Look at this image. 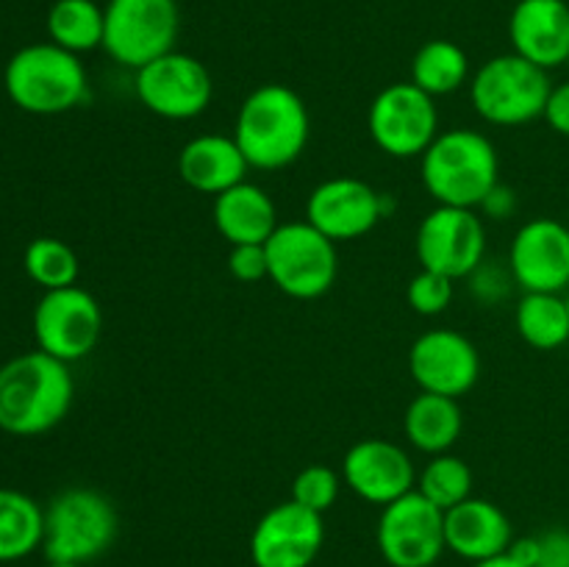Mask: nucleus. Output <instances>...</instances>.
Wrapping results in <instances>:
<instances>
[{
    "label": "nucleus",
    "mask_w": 569,
    "mask_h": 567,
    "mask_svg": "<svg viewBox=\"0 0 569 567\" xmlns=\"http://www.w3.org/2000/svg\"><path fill=\"white\" fill-rule=\"evenodd\" d=\"M76 381L70 365L44 350H28L0 365V431L39 437L70 415Z\"/></svg>",
    "instance_id": "obj_1"
},
{
    "label": "nucleus",
    "mask_w": 569,
    "mask_h": 567,
    "mask_svg": "<svg viewBox=\"0 0 569 567\" xmlns=\"http://www.w3.org/2000/svg\"><path fill=\"white\" fill-rule=\"evenodd\" d=\"M231 137L250 170L276 172L292 167L309 148V106L287 83H261L239 106Z\"/></svg>",
    "instance_id": "obj_2"
},
{
    "label": "nucleus",
    "mask_w": 569,
    "mask_h": 567,
    "mask_svg": "<svg viewBox=\"0 0 569 567\" xmlns=\"http://www.w3.org/2000/svg\"><path fill=\"white\" fill-rule=\"evenodd\" d=\"M420 178L437 206L476 209L495 183H500V159L492 139L472 128H448L420 156Z\"/></svg>",
    "instance_id": "obj_3"
},
{
    "label": "nucleus",
    "mask_w": 569,
    "mask_h": 567,
    "mask_svg": "<svg viewBox=\"0 0 569 567\" xmlns=\"http://www.w3.org/2000/svg\"><path fill=\"white\" fill-rule=\"evenodd\" d=\"M11 103L37 117H56L78 109L89 98V76L81 56L48 42L17 50L3 70Z\"/></svg>",
    "instance_id": "obj_4"
},
{
    "label": "nucleus",
    "mask_w": 569,
    "mask_h": 567,
    "mask_svg": "<svg viewBox=\"0 0 569 567\" xmlns=\"http://www.w3.org/2000/svg\"><path fill=\"white\" fill-rule=\"evenodd\" d=\"M120 534V515L109 495L92 487L61 489L44 506L42 554L48 561L83 565L109 554Z\"/></svg>",
    "instance_id": "obj_5"
},
{
    "label": "nucleus",
    "mask_w": 569,
    "mask_h": 567,
    "mask_svg": "<svg viewBox=\"0 0 569 567\" xmlns=\"http://www.w3.org/2000/svg\"><path fill=\"white\" fill-rule=\"evenodd\" d=\"M470 103L476 115L489 126L517 128L542 120L548 106L550 72L511 53L492 56L470 78Z\"/></svg>",
    "instance_id": "obj_6"
},
{
    "label": "nucleus",
    "mask_w": 569,
    "mask_h": 567,
    "mask_svg": "<svg viewBox=\"0 0 569 567\" xmlns=\"http://www.w3.org/2000/svg\"><path fill=\"white\" fill-rule=\"evenodd\" d=\"M267 250V278L278 292L295 300H317L337 284V242L317 231L309 220L281 222Z\"/></svg>",
    "instance_id": "obj_7"
},
{
    "label": "nucleus",
    "mask_w": 569,
    "mask_h": 567,
    "mask_svg": "<svg viewBox=\"0 0 569 567\" xmlns=\"http://www.w3.org/2000/svg\"><path fill=\"white\" fill-rule=\"evenodd\" d=\"M103 14V50L120 67L137 72L176 50L181 31L178 0H109Z\"/></svg>",
    "instance_id": "obj_8"
},
{
    "label": "nucleus",
    "mask_w": 569,
    "mask_h": 567,
    "mask_svg": "<svg viewBox=\"0 0 569 567\" xmlns=\"http://www.w3.org/2000/svg\"><path fill=\"white\" fill-rule=\"evenodd\" d=\"M367 131L381 153L392 159H420L439 137L437 98L411 81L389 83L372 98Z\"/></svg>",
    "instance_id": "obj_9"
},
{
    "label": "nucleus",
    "mask_w": 569,
    "mask_h": 567,
    "mask_svg": "<svg viewBox=\"0 0 569 567\" xmlns=\"http://www.w3.org/2000/svg\"><path fill=\"white\" fill-rule=\"evenodd\" d=\"M133 94L150 115L187 122L203 115L214 98L211 72L198 56L170 50L133 72Z\"/></svg>",
    "instance_id": "obj_10"
},
{
    "label": "nucleus",
    "mask_w": 569,
    "mask_h": 567,
    "mask_svg": "<svg viewBox=\"0 0 569 567\" xmlns=\"http://www.w3.org/2000/svg\"><path fill=\"white\" fill-rule=\"evenodd\" d=\"M31 326L39 350L72 365L98 348L103 334V309L89 289L72 284L42 292Z\"/></svg>",
    "instance_id": "obj_11"
},
{
    "label": "nucleus",
    "mask_w": 569,
    "mask_h": 567,
    "mask_svg": "<svg viewBox=\"0 0 569 567\" xmlns=\"http://www.w3.org/2000/svg\"><path fill=\"white\" fill-rule=\"evenodd\" d=\"M376 543L389 567H433L448 550L445 511L411 489L409 495L383 506Z\"/></svg>",
    "instance_id": "obj_12"
},
{
    "label": "nucleus",
    "mask_w": 569,
    "mask_h": 567,
    "mask_svg": "<svg viewBox=\"0 0 569 567\" xmlns=\"http://www.w3.org/2000/svg\"><path fill=\"white\" fill-rule=\"evenodd\" d=\"M415 250L420 267L459 281L487 259V222L476 209L433 206L417 228Z\"/></svg>",
    "instance_id": "obj_13"
},
{
    "label": "nucleus",
    "mask_w": 569,
    "mask_h": 567,
    "mask_svg": "<svg viewBox=\"0 0 569 567\" xmlns=\"http://www.w3.org/2000/svg\"><path fill=\"white\" fill-rule=\"evenodd\" d=\"M326 515L295 504L270 506L250 534L253 567H311L326 543Z\"/></svg>",
    "instance_id": "obj_14"
},
{
    "label": "nucleus",
    "mask_w": 569,
    "mask_h": 567,
    "mask_svg": "<svg viewBox=\"0 0 569 567\" xmlns=\"http://www.w3.org/2000/svg\"><path fill=\"white\" fill-rule=\"evenodd\" d=\"M409 372L420 392L461 400L481 378V354L461 331L431 328L411 342Z\"/></svg>",
    "instance_id": "obj_15"
},
{
    "label": "nucleus",
    "mask_w": 569,
    "mask_h": 567,
    "mask_svg": "<svg viewBox=\"0 0 569 567\" xmlns=\"http://www.w3.org/2000/svg\"><path fill=\"white\" fill-rule=\"evenodd\" d=\"M387 215V198L361 178L337 176L317 183L306 198V217L333 242L361 239Z\"/></svg>",
    "instance_id": "obj_16"
},
{
    "label": "nucleus",
    "mask_w": 569,
    "mask_h": 567,
    "mask_svg": "<svg viewBox=\"0 0 569 567\" xmlns=\"http://www.w3.org/2000/svg\"><path fill=\"white\" fill-rule=\"evenodd\" d=\"M509 270L522 292L569 289V228L553 217H533L517 228Z\"/></svg>",
    "instance_id": "obj_17"
},
{
    "label": "nucleus",
    "mask_w": 569,
    "mask_h": 567,
    "mask_svg": "<svg viewBox=\"0 0 569 567\" xmlns=\"http://www.w3.org/2000/svg\"><path fill=\"white\" fill-rule=\"evenodd\" d=\"M339 472L356 498L381 509L417 489V467L411 456L383 437H365L350 445Z\"/></svg>",
    "instance_id": "obj_18"
},
{
    "label": "nucleus",
    "mask_w": 569,
    "mask_h": 567,
    "mask_svg": "<svg viewBox=\"0 0 569 567\" xmlns=\"http://www.w3.org/2000/svg\"><path fill=\"white\" fill-rule=\"evenodd\" d=\"M511 50L542 70L569 61V3L567 0H517L509 17Z\"/></svg>",
    "instance_id": "obj_19"
},
{
    "label": "nucleus",
    "mask_w": 569,
    "mask_h": 567,
    "mask_svg": "<svg viewBox=\"0 0 569 567\" xmlns=\"http://www.w3.org/2000/svg\"><path fill=\"white\" fill-rule=\"evenodd\" d=\"M445 543L450 554L476 565L506 554L515 543V526L498 504L472 495L445 511Z\"/></svg>",
    "instance_id": "obj_20"
},
{
    "label": "nucleus",
    "mask_w": 569,
    "mask_h": 567,
    "mask_svg": "<svg viewBox=\"0 0 569 567\" xmlns=\"http://www.w3.org/2000/svg\"><path fill=\"white\" fill-rule=\"evenodd\" d=\"M250 165L237 139L226 133H198L178 153V176L200 195H222L226 189L248 181Z\"/></svg>",
    "instance_id": "obj_21"
},
{
    "label": "nucleus",
    "mask_w": 569,
    "mask_h": 567,
    "mask_svg": "<svg viewBox=\"0 0 569 567\" xmlns=\"http://www.w3.org/2000/svg\"><path fill=\"white\" fill-rule=\"evenodd\" d=\"M211 217L217 233L228 245H264L281 226L272 198L253 181H242L217 195Z\"/></svg>",
    "instance_id": "obj_22"
},
{
    "label": "nucleus",
    "mask_w": 569,
    "mask_h": 567,
    "mask_svg": "<svg viewBox=\"0 0 569 567\" xmlns=\"http://www.w3.org/2000/svg\"><path fill=\"white\" fill-rule=\"evenodd\" d=\"M465 431V411L459 398L420 392L403 415V434L415 450L426 456L450 454Z\"/></svg>",
    "instance_id": "obj_23"
},
{
    "label": "nucleus",
    "mask_w": 569,
    "mask_h": 567,
    "mask_svg": "<svg viewBox=\"0 0 569 567\" xmlns=\"http://www.w3.org/2000/svg\"><path fill=\"white\" fill-rule=\"evenodd\" d=\"M470 78V56L453 39H428L411 59L409 81L431 98L459 92Z\"/></svg>",
    "instance_id": "obj_24"
},
{
    "label": "nucleus",
    "mask_w": 569,
    "mask_h": 567,
    "mask_svg": "<svg viewBox=\"0 0 569 567\" xmlns=\"http://www.w3.org/2000/svg\"><path fill=\"white\" fill-rule=\"evenodd\" d=\"M44 509L20 489L0 487V561H20L42 548Z\"/></svg>",
    "instance_id": "obj_25"
},
{
    "label": "nucleus",
    "mask_w": 569,
    "mask_h": 567,
    "mask_svg": "<svg viewBox=\"0 0 569 567\" xmlns=\"http://www.w3.org/2000/svg\"><path fill=\"white\" fill-rule=\"evenodd\" d=\"M44 28H48L50 42L59 48L76 56L92 53V50L103 48V6H98L94 0H56L48 11Z\"/></svg>",
    "instance_id": "obj_26"
},
{
    "label": "nucleus",
    "mask_w": 569,
    "mask_h": 567,
    "mask_svg": "<svg viewBox=\"0 0 569 567\" xmlns=\"http://www.w3.org/2000/svg\"><path fill=\"white\" fill-rule=\"evenodd\" d=\"M522 342L537 350H556L569 342V315L561 292H522L515 309Z\"/></svg>",
    "instance_id": "obj_27"
},
{
    "label": "nucleus",
    "mask_w": 569,
    "mask_h": 567,
    "mask_svg": "<svg viewBox=\"0 0 569 567\" xmlns=\"http://www.w3.org/2000/svg\"><path fill=\"white\" fill-rule=\"evenodd\" d=\"M22 267H26V276L44 292L72 287L78 281V272H81L76 250L64 239L56 237L31 239L26 253H22Z\"/></svg>",
    "instance_id": "obj_28"
},
{
    "label": "nucleus",
    "mask_w": 569,
    "mask_h": 567,
    "mask_svg": "<svg viewBox=\"0 0 569 567\" xmlns=\"http://www.w3.org/2000/svg\"><path fill=\"white\" fill-rule=\"evenodd\" d=\"M417 493L426 495L442 511L453 509L461 500L472 498V470L461 456L439 454L426 461L417 472Z\"/></svg>",
    "instance_id": "obj_29"
},
{
    "label": "nucleus",
    "mask_w": 569,
    "mask_h": 567,
    "mask_svg": "<svg viewBox=\"0 0 569 567\" xmlns=\"http://www.w3.org/2000/svg\"><path fill=\"white\" fill-rule=\"evenodd\" d=\"M342 487V472L328 465H309L295 476L292 500L306 506V509L317 511V515H326V511L337 506Z\"/></svg>",
    "instance_id": "obj_30"
},
{
    "label": "nucleus",
    "mask_w": 569,
    "mask_h": 567,
    "mask_svg": "<svg viewBox=\"0 0 569 567\" xmlns=\"http://www.w3.org/2000/svg\"><path fill=\"white\" fill-rule=\"evenodd\" d=\"M453 278L442 276V272H433L420 267L415 278L409 281V289H406V300H409L411 311L420 317H437L453 304Z\"/></svg>",
    "instance_id": "obj_31"
},
{
    "label": "nucleus",
    "mask_w": 569,
    "mask_h": 567,
    "mask_svg": "<svg viewBox=\"0 0 569 567\" xmlns=\"http://www.w3.org/2000/svg\"><path fill=\"white\" fill-rule=\"evenodd\" d=\"M467 281H470L472 298L483 306H498L500 300L509 298L511 287H517L515 278H511L509 265L500 267L489 259H483L481 265L467 276Z\"/></svg>",
    "instance_id": "obj_32"
},
{
    "label": "nucleus",
    "mask_w": 569,
    "mask_h": 567,
    "mask_svg": "<svg viewBox=\"0 0 569 567\" xmlns=\"http://www.w3.org/2000/svg\"><path fill=\"white\" fill-rule=\"evenodd\" d=\"M228 270L237 281L259 284L267 278V250L264 245H231Z\"/></svg>",
    "instance_id": "obj_33"
},
{
    "label": "nucleus",
    "mask_w": 569,
    "mask_h": 567,
    "mask_svg": "<svg viewBox=\"0 0 569 567\" xmlns=\"http://www.w3.org/2000/svg\"><path fill=\"white\" fill-rule=\"evenodd\" d=\"M539 556L533 567H569V531L567 528H550L537 534Z\"/></svg>",
    "instance_id": "obj_34"
},
{
    "label": "nucleus",
    "mask_w": 569,
    "mask_h": 567,
    "mask_svg": "<svg viewBox=\"0 0 569 567\" xmlns=\"http://www.w3.org/2000/svg\"><path fill=\"white\" fill-rule=\"evenodd\" d=\"M542 120L561 137H569V81L553 83Z\"/></svg>",
    "instance_id": "obj_35"
},
{
    "label": "nucleus",
    "mask_w": 569,
    "mask_h": 567,
    "mask_svg": "<svg viewBox=\"0 0 569 567\" xmlns=\"http://www.w3.org/2000/svg\"><path fill=\"white\" fill-rule=\"evenodd\" d=\"M517 211V195L515 189L506 187V183H495L492 192L483 198V203L478 206V215L483 220H506Z\"/></svg>",
    "instance_id": "obj_36"
},
{
    "label": "nucleus",
    "mask_w": 569,
    "mask_h": 567,
    "mask_svg": "<svg viewBox=\"0 0 569 567\" xmlns=\"http://www.w3.org/2000/svg\"><path fill=\"white\" fill-rule=\"evenodd\" d=\"M509 556L515 561H520L522 567H533L537 565V556H539V537H515V543H511L509 548Z\"/></svg>",
    "instance_id": "obj_37"
},
{
    "label": "nucleus",
    "mask_w": 569,
    "mask_h": 567,
    "mask_svg": "<svg viewBox=\"0 0 569 567\" xmlns=\"http://www.w3.org/2000/svg\"><path fill=\"white\" fill-rule=\"evenodd\" d=\"M472 567H522L520 561H515L509 556V550H506V554H500V556H492V559H483V561H476V565Z\"/></svg>",
    "instance_id": "obj_38"
},
{
    "label": "nucleus",
    "mask_w": 569,
    "mask_h": 567,
    "mask_svg": "<svg viewBox=\"0 0 569 567\" xmlns=\"http://www.w3.org/2000/svg\"><path fill=\"white\" fill-rule=\"evenodd\" d=\"M44 567H83V565H67V561H48Z\"/></svg>",
    "instance_id": "obj_39"
},
{
    "label": "nucleus",
    "mask_w": 569,
    "mask_h": 567,
    "mask_svg": "<svg viewBox=\"0 0 569 567\" xmlns=\"http://www.w3.org/2000/svg\"><path fill=\"white\" fill-rule=\"evenodd\" d=\"M565 304H567V315H569V292L565 295Z\"/></svg>",
    "instance_id": "obj_40"
}]
</instances>
